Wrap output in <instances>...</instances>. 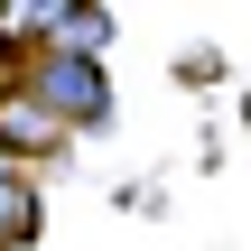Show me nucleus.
I'll return each instance as SVG.
<instances>
[{
    "label": "nucleus",
    "instance_id": "1",
    "mask_svg": "<svg viewBox=\"0 0 251 251\" xmlns=\"http://www.w3.org/2000/svg\"><path fill=\"white\" fill-rule=\"evenodd\" d=\"M19 84H28L56 121H102V102H112V93H102V75H93V56H56V47H37Z\"/></svg>",
    "mask_w": 251,
    "mask_h": 251
},
{
    "label": "nucleus",
    "instance_id": "2",
    "mask_svg": "<svg viewBox=\"0 0 251 251\" xmlns=\"http://www.w3.org/2000/svg\"><path fill=\"white\" fill-rule=\"evenodd\" d=\"M0 140H9V149H56V140H65V121H56L28 84H9V93H0Z\"/></svg>",
    "mask_w": 251,
    "mask_h": 251
},
{
    "label": "nucleus",
    "instance_id": "3",
    "mask_svg": "<svg viewBox=\"0 0 251 251\" xmlns=\"http://www.w3.org/2000/svg\"><path fill=\"white\" fill-rule=\"evenodd\" d=\"M28 224H37V196H28V177H19V168H9V158H0V251L19 242V233H28Z\"/></svg>",
    "mask_w": 251,
    "mask_h": 251
}]
</instances>
